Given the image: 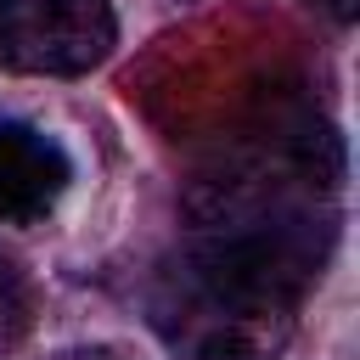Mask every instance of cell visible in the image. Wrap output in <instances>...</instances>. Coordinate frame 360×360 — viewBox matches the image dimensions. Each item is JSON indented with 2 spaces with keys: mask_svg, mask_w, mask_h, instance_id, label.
<instances>
[{
  "mask_svg": "<svg viewBox=\"0 0 360 360\" xmlns=\"http://www.w3.org/2000/svg\"><path fill=\"white\" fill-rule=\"evenodd\" d=\"M315 6H326L332 17H349V11H354V0H315Z\"/></svg>",
  "mask_w": 360,
  "mask_h": 360,
  "instance_id": "obj_6",
  "label": "cell"
},
{
  "mask_svg": "<svg viewBox=\"0 0 360 360\" xmlns=\"http://www.w3.org/2000/svg\"><path fill=\"white\" fill-rule=\"evenodd\" d=\"M28 281L17 276V264L11 259H0V354L28 332Z\"/></svg>",
  "mask_w": 360,
  "mask_h": 360,
  "instance_id": "obj_4",
  "label": "cell"
},
{
  "mask_svg": "<svg viewBox=\"0 0 360 360\" xmlns=\"http://www.w3.org/2000/svg\"><path fill=\"white\" fill-rule=\"evenodd\" d=\"M338 174V141L292 124L191 191V236L158 292L174 360H281L332 253Z\"/></svg>",
  "mask_w": 360,
  "mask_h": 360,
  "instance_id": "obj_1",
  "label": "cell"
},
{
  "mask_svg": "<svg viewBox=\"0 0 360 360\" xmlns=\"http://www.w3.org/2000/svg\"><path fill=\"white\" fill-rule=\"evenodd\" d=\"M73 180V158L56 135L0 118V225H39Z\"/></svg>",
  "mask_w": 360,
  "mask_h": 360,
  "instance_id": "obj_3",
  "label": "cell"
},
{
  "mask_svg": "<svg viewBox=\"0 0 360 360\" xmlns=\"http://www.w3.org/2000/svg\"><path fill=\"white\" fill-rule=\"evenodd\" d=\"M56 360H124L118 349H68V354H56Z\"/></svg>",
  "mask_w": 360,
  "mask_h": 360,
  "instance_id": "obj_5",
  "label": "cell"
},
{
  "mask_svg": "<svg viewBox=\"0 0 360 360\" xmlns=\"http://www.w3.org/2000/svg\"><path fill=\"white\" fill-rule=\"evenodd\" d=\"M118 39L112 0H0V68L73 79L107 62Z\"/></svg>",
  "mask_w": 360,
  "mask_h": 360,
  "instance_id": "obj_2",
  "label": "cell"
}]
</instances>
